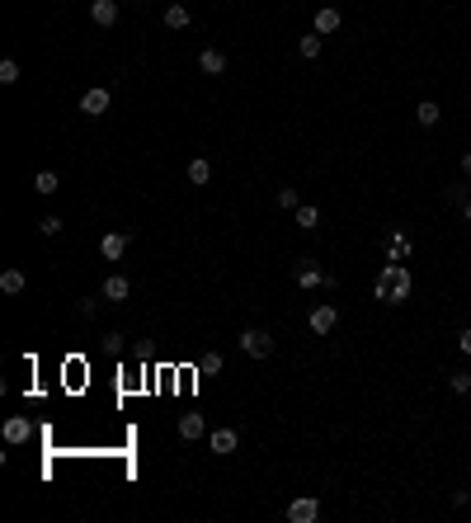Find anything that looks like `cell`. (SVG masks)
I'll use <instances>...</instances> for the list:
<instances>
[{
	"label": "cell",
	"instance_id": "1",
	"mask_svg": "<svg viewBox=\"0 0 471 523\" xmlns=\"http://www.w3.org/2000/svg\"><path fill=\"white\" fill-rule=\"evenodd\" d=\"M410 292H415L410 269L401 264V259H387V264H382V273H377V283H373V297L387 302V306H401V302H410Z\"/></svg>",
	"mask_w": 471,
	"mask_h": 523
},
{
	"label": "cell",
	"instance_id": "2",
	"mask_svg": "<svg viewBox=\"0 0 471 523\" xmlns=\"http://www.w3.org/2000/svg\"><path fill=\"white\" fill-rule=\"evenodd\" d=\"M236 344H240V354H245V359H269V354H273V335L259 330V325H250V330H240V340H236Z\"/></svg>",
	"mask_w": 471,
	"mask_h": 523
},
{
	"label": "cell",
	"instance_id": "3",
	"mask_svg": "<svg viewBox=\"0 0 471 523\" xmlns=\"http://www.w3.org/2000/svg\"><path fill=\"white\" fill-rule=\"evenodd\" d=\"M127 245H132L127 231H104V236H99V259H104V264H118L127 254Z\"/></svg>",
	"mask_w": 471,
	"mask_h": 523
},
{
	"label": "cell",
	"instance_id": "4",
	"mask_svg": "<svg viewBox=\"0 0 471 523\" xmlns=\"http://www.w3.org/2000/svg\"><path fill=\"white\" fill-rule=\"evenodd\" d=\"M109 104H113V95L104 90V85H90V90L80 95V113H85V118H104Z\"/></svg>",
	"mask_w": 471,
	"mask_h": 523
},
{
	"label": "cell",
	"instance_id": "5",
	"mask_svg": "<svg viewBox=\"0 0 471 523\" xmlns=\"http://www.w3.org/2000/svg\"><path fill=\"white\" fill-rule=\"evenodd\" d=\"M340 325V306L335 302H316L311 306V335H330Z\"/></svg>",
	"mask_w": 471,
	"mask_h": 523
},
{
	"label": "cell",
	"instance_id": "6",
	"mask_svg": "<svg viewBox=\"0 0 471 523\" xmlns=\"http://www.w3.org/2000/svg\"><path fill=\"white\" fill-rule=\"evenodd\" d=\"M288 519L292 523H316L321 519V500H316V495H297V500L288 505Z\"/></svg>",
	"mask_w": 471,
	"mask_h": 523
},
{
	"label": "cell",
	"instance_id": "7",
	"mask_svg": "<svg viewBox=\"0 0 471 523\" xmlns=\"http://www.w3.org/2000/svg\"><path fill=\"white\" fill-rule=\"evenodd\" d=\"M207 448H212L217 458H231L236 448H240V434H236V429H212V434H207Z\"/></svg>",
	"mask_w": 471,
	"mask_h": 523
},
{
	"label": "cell",
	"instance_id": "8",
	"mask_svg": "<svg viewBox=\"0 0 471 523\" xmlns=\"http://www.w3.org/2000/svg\"><path fill=\"white\" fill-rule=\"evenodd\" d=\"M340 24H344V15H340L335 5H321V10H316V19H311V29L321 33V38H330V33H340Z\"/></svg>",
	"mask_w": 471,
	"mask_h": 523
},
{
	"label": "cell",
	"instance_id": "9",
	"mask_svg": "<svg viewBox=\"0 0 471 523\" xmlns=\"http://www.w3.org/2000/svg\"><path fill=\"white\" fill-rule=\"evenodd\" d=\"M99 297H104V302H127V297H132V283H127L123 273H109L104 288H99Z\"/></svg>",
	"mask_w": 471,
	"mask_h": 523
},
{
	"label": "cell",
	"instance_id": "10",
	"mask_svg": "<svg viewBox=\"0 0 471 523\" xmlns=\"http://www.w3.org/2000/svg\"><path fill=\"white\" fill-rule=\"evenodd\" d=\"M90 19L99 29H113L118 24V0H90Z\"/></svg>",
	"mask_w": 471,
	"mask_h": 523
},
{
	"label": "cell",
	"instance_id": "11",
	"mask_svg": "<svg viewBox=\"0 0 471 523\" xmlns=\"http://www.w3.org/2000/svg\"><path fill=\"white\" fill-rule=\"evenodd\" d=\"M0 434H5V444H29V434H33V429H29V420H24V415H10Z\"/></svg>",
	"mask_w": 471,
	"mask_h": 523
},
{
	"label": "cell",
	"instance_id": "12",
	"mask_svg": "<svg viewBox=\"0 0 471 523\" xmlns=\"http://www.w3.org/2000/svg\"><path fill=\"white\" fill-rule=\"evenodd\" d=\"M198 71H203V76H226V57H221L217 48H203L198 52Z\"/></svg>",
	"mask_w": 471,
	"mask_h": 523
},
{
	"label": "cell",
	"instance_id": "13",
	"mask_svg": "<svg viewBox=\"0 0 471 523\" xmlns=\"http://www.w3.org/2000/svg\"><path fill=\"white\" fill-rule=\"evenodd\" d=\"M203 434H207L203 415H179V439H184V444H198Z\"/></svg>",
	"mask_w": 471,
	"mask_h": 523
},
{
	"label": "cell",
	"instance_id": "14",
	"mask_svg": "<svg viewBox=\"0 0 471 523\" xmlns=\"http://www.w3.org/2000/svg\"><path fill=\"white\" fill-rule=\"evenodd\" d=\"M321 283H330V273H321L311 259H307V264L297 269V288H302V292H311V288H321Z\"/></svg>",
	"mask_w": 471,
	"mask_h": 523
},
{
	"label": "cell",
	"instance_id": "15",
	"mask_svg": "<svg viewBox=\"0 0 471 523\" xmlns=\"http://www.w3.org/2000/svg\"><path fill=\"white\" fill-rule=\"evenodd\" d=\"M439 118H443V109L434 99H420V104H415V123L420 127H439Z\"/></svg>",
	"mask_w": 471,
	"mask_h": 523
},
{
	"label": "cell",
	"instance_id": "16",
	"mask_svg": "<svg viewBox=\"0 0 471 523\" xmlns=\"http://www.w3.org/2000/svg\"><path fill=\"white\" fill-rule=\"evenodd\" d=\"M188 24H193V15H188V5H165V29L184 33Z\"/></svg>",
	"mask_w": 471,
	"mask_h": 523
},
{
	"label": "cell",
	"instance_id": "17",
	"mask_svg": "<svg viewBox=\"0 0 471 523\" xmlns=\"http://www.w3.org/2000/svg\"><path fill=\"white\" fill-rule=\"evenodd\" d=\"M24 283H29V278H24V269H5V273H0V292H5V297H19V292H24Z\"/></svg>",
	"mask_w": 471,
	"mask_h": 523
},
{
	"label": "cell",
	"instance_id": "18",
	"mask_svg": "<svg viewBox=\"0 0 471 523\" xmlns=\"http://www.w3.org/2000/svg\"><path fill=\"white\" fill-rule=\"evenodd\" d=\"M221 368H226V359H221L217 349H207L203 359H198V377H221Z\"/></svg>",
	"mask_w": 471,
	"mask_h": 523
},
{
	"label": "cell",
	"instance_id": "19",
	"mask_svg": "<svg viewBox=\"0 0 471 523\" xmlns=\"http://www.w3.org/2000/svg\"><path fill=\"white\" fill-rule=\"evenodd\" d=\"M207 179H212V160H203V156L188 160V184H193V189H203Z\"/></svg>",
	"mask_w": 471,
	"mask_h": 523
},
{
	"label": "cell",
	"instance_id": "20",
	"mask_svg": "<svg viewBox=\"0 0 471 523\" xmlns=\"http://www.w3.org/2000/svg\"><path fill=\"white\" fill-rule=\"evenodd\" d=\"M321 48H325V38H321V33H307V38H302V43H297V52H302V57H307V62H316V57H321Z\"/></svg>",
	"mask_w": 471,
	"mask_h": 523
},
{
	"label": "cell",
	"instance_id": "21",
	"mask_svg": "<svg viewBox=\"0 0 471 523\" xmlns=\"http://www.w3.org/2000/svg\"><path fill=\"white\" fill-rule=\"evenodd\" d=\"M316 226H321V207L302 203V207H297V231H316Z\"/></svg>",
	"mask_w": 471,
	"mask_h": 523
},
{
	"label": "cell",
	"instance_id": "22",
	"mask_svg": "<svg viewBox=\"0 0 471 523\" xmlns=\"http://www.w3.org/2000/svg\"><path fill=\"white\" fill-rule=\"evenodd\" d=\"M410 254H415L410 236H401V231H396V236H392V245H387V259H410Z\"/></svg>",
	"mask_w": 471,
	"mask_h": 523
},
{
	"label": "cell",
	"instance_id": "23",
	"mask_svg": "<svg viewBox=\"0 0 471 523\" xmlns=\"http://www.w3.org/2000/svg\"><path fill=\"white\" fill-rule=\"evenodd\" d=\"M57 184H62V179H57V170H38V179H33V189L43 193V198H47V193H57Z\"/></svg>",
	"mask_w": 471,
	"mask_h": 523
},
{
	"label": "cell",
	"instance_id": "24",
	"mask_svg": "<svg viewBox=\"0 0 471 523\" xmlns=\"http://www.w3.org/2000/svg\"><path fill=\"white\" fill-rule=\"evenodd\" d=\"M471 198V189L467 184H448V189H443V203H453V207H462Z\"/></svg>",
	"mask_w": 471,
	"mask_h": 523
},
{
	"label": "cell",
	"instance_id": "25",
	"mask_svg": "<svg viewBox=\"0 0 471 523\" xmlns=\"http://www.w3.org/2000/svg\"><path fill=\"white\" fill-rule=\"evenodd\" d=\"M273 203L288 207V212H297V207H302V193H297V189H278V193H273Z\"/></svg>",
	"mask_w": 471,
	"mask_h": 523
},
{
	"label": "cell",
	"instance_id": "26",
	"mask_svg": "<svg viewBox=\"0 0 471 523\" xmlns=\"http://www.w3.org/2000/svg\"><path fill=\"white\" fill-rule=\"evenodd\" d=\"M62 217H57V212H47V217H43V222H38V236H62Z\"/></svg>",
	"mask_w": 471,
	"mask_h": 523
},
{
	"label": "cell",
	"instance_id": "27",
	"mask_svg": "<svg viewBox=\"0 0 471 523\" xmlns=\"http://www.w3.org/2000/svg\"><path fill=\"white\" fill-rule=\"evenodd\" d=\"M0 85H19V62H15V57L0 62Z\"/></svg>",
	"mask_w": 471,
	"mask_h": 523
},
{
	"label": "cell",
	"instance_id": "28",
	"mask_svg": "<svg viewBox=\"0 0 471 523\" xmlns=\"http://www.w3.org/2000/svg\"><path fill=\"white\" fill-rule=\"evenodd\" d=\"M448 387H453L457 396H467V392H471V373H453V377H448Z\"/></svg>",
	"mask_w": 471,
	"mask_h": 523
},
{
	"label": "cell",
	"instance_id": "29",
	"mask_svg": "<svg viewBox=\"0 0 471 523\" xmlns=\"http://www.w3.org/2000/svg\"><path fill=\"white\" fill-rule=\"evenodd\" d=\"M99 302H104V297H80V316L90 321V316H94V311H99Z\"/></svg>",
	"mask_w": 471,
	"mask_h": 523
},
{
	"label": "cell",
	"instance_id": "30",
	"mask_svg": "<svg viewBox=\"0 0 471 523\" xmlns=\"http://www.w3.org/2000/svg\"><path fill=\"white\" fill-rule=\"evenodd\" d=\"M104 349H109V354H123V335L109 330V335H104Z\"/></svg>",
	"mask_w": 471,
	"mask_h": 523
},
{
	"label": "cell",
	"instance_id": "31",
	"mask_svg": "<svg viewBox=\"0 0 471 523\" xmlns=\"http://www.w3.org/2000/svg\"><path fill=\"white\" fill-rule=\"evenodd\" d=\"M457 349H462V354H467V359H471V325H467V330H462V335H457Z\"/></svg>",
	"mask_w": 471,
	"mask_h": 523
},
{
	"label": "cell",
	"instance_id": "32",
	"mask_svg": "<svg viewBox=\"0 0 471 523\" xmlns=\"http://www.w3.org/2000/svg\"><path fill=\"white\" fill-rule=\"evenodd\" d=\"M462 174H467V179H471V151H467V156H462Z\"/></svg>",
	"mask_w": 471,
	"mask_h": 523
},
{
	"label": "cell",
	"instance_id": "33",
	"mask_svg": "<svg viewBox=\"0 0 471 523\" xmlns=\"http://www.w3.org/2000/svg\"><path fill=\"white\" fill-rule=\"evenodd\" d=\"M462 217H467V222H471V198H467V203H462Z\"/></svg>",
	"mask_w": 471,
	"mask_h": 523
}]
</instances>
